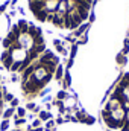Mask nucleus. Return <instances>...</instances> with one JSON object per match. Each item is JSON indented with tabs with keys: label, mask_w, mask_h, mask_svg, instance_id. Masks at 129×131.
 <instances>
[{
	"label": "nucleus",
	"mask_w": 129,
	"mask_h": 131,
	"mask_svg": "<svg viewBox=\"0 0 129 131\" xmlns=\"http://www.w3.org/2000/svg\"><path fill=\"white\" fill-rule=\"evenodd\" d=\"M31 131H43L41 128H36V130H31Z\"/></svg>",
	"instance_id": "10"
},
{
	"label": "nucleus",
	"mask_w": 129,
	"mask_h": 131,
	"mask_svg": "<svg viewBox=\"0 0 129 131\" xmlns=\"http://www.w3.org/2000/svg\"><path fill=\"white\" fill-rule=\"evenodd\" d=\"M11 116H12V110H6V111H5V117L8 119V117H11Z\"/></svg>",
	"instance_id": "4"
},
{
	"label": "nucleus",
	"mask_w": 129,
	"mask_h": 131,
	"mask_svg": "<svg viewBox=\"0 0 129 131\" xmlns=\"http://www.w3.org/2000/svg\"><path fill=\"white\" fill-rule=\"evenodd\" d=\"M5 99H6V101H12V95H6V98Z\"/></svg>",
	"instance_id": "9"
},
{
	"label": "nucleus",
	"mask_w": 129,
	"mask_h": 131,
	"mask_svg": "<svg viewBox=\"0 0 129 131\" xmlns=\"http://www.w3.org/2000/svg\"><path fill=\"white\" fill-rule=\"evenodd\" d=\"M40 117H41V119H43V121H47V119H49V117H50V116H49V114H47V113H46V111H43V113H41V114H40Z\"/></svg>",
	"instance_id": "3"
},
{
	"label": "nucleus",
	"mask_w": 129,
	"mask_h": 131,
	"mask_svg": "<svg viewBox=\"0 0 129 131\" xmlns=\"http://www.w3.org/2000/svg\"><path fill=\"white\" fill-rule=\"evenodd\" d=\"M8 128H9V121H5V122L0 125V130H2V131H6Z\"/></svg>",
	"instance_id": "2"
},
{
	"label": "nucleus",
	"mask_w": 129,
	"mask_h": 131,
	"mask_svg": "<svg viewBox=\"0 0 129 131\" xmlns=\"http://www.w3.org/2000/svg\"><path fill=\"white\" fill-rule=\"evenodd\" d=\"M15 124H17V125H21V124H24V121H23V119H18Z\"/></svg>",
	"instance_id": "8"
},
{
	"label": "nucleus",
	"mask_w": 129,
	"mask_h": 131,
	"mask_svg": "<svg viewBox=\"0 0 129 131\" xmlns=\"http://www.w3.org/2000/svg\"><path fill=\"white\" fill-rule=\"evenodd\" d=\"M84 122H87V124H93V122H94V119H93V117H87Z\"/></svg>",
	"instance_id": "5"
},
{
	"label": "nucleus",
	"mask_w": 129,
	"mask_h": 131,
	"mask_svg": "<svg viewBox=\"0 0 129 131\" xmlns=\"http://www.w3.org/2000/svg\"><path fill=\"white\" fill-rule=\"evenodd\" d=\"M18 116H24V108H18Z\"/></svg>",
	"instance_id": "6"
},
{
	"label": "nucleus",
	"mask_w": 129,
	"mask_h": 131,
	"mask_svg": "<svg viewBox=\"0 0 129 131\" xmlns=\"http://www.w3.org/2000/svg\"><path fill=\"white\" fill-rule=\"evenodd\" d=\"M91 3L93 0H29V8L40 21L74 29L87 20Z\"/></svg>",
	"instance_id": "1"
},
{
	"label": "nucleus",
	"mask_w": 129,
	"mask_h": 131,
	"mask_svg": "<svg viewBox=\"0 0 129 131\" xmlns=\"http://www.w3.org/2000/svg\"><path fill=\"white\" fill-rule=\"evenodd\" d=\"M52 127H53V124H52V122H47V125H46V128H47V130H50Z\"/></svg>",
	"instance_id": "7"
}]
</instances>
